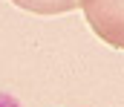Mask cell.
<instances>
[{
  "label": "cell",
  "mask_w": 124,
  "mask_h": 107,
  "mask_svg": "<svg viewBox=\"0 0 124 107\" xmlns=\"http://www.w3.org/2000/svg\"><path fill=\"white\" fill-rule=\"evenodd\" d=\"M0 107H20V101L9 93H0Z\"/></svg>",
  "instance_id": "obj_1"
}]
</instances>
